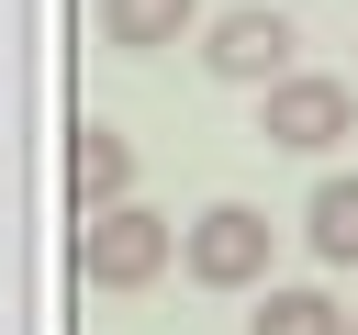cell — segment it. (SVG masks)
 Masks as SVG:
<instances>
[{
  "label": "cell",
  "mask_w": 358,
  "mask_h": 335,
  "mask_svg": "<svg viewBox=\"0 0 358 335\" xmlns=\"http://www.w3.org/2000/svg\"><path fill=\"white\" fill-rule=\"evenodd\" d=\"M67 201L78 212H101V201H134V145L90 112V123H67Z\"/></svg>",
  "instance_id": "obj_5"
},
{
  "label": "cell",
  "mask_w": 358,
  "mask_h": 335,
  "mask_svg": "<svg viewBox=\"0 0 358 335\" xmlns=\"http://www.w3.org/2000/svg\"><path fill=\"white\" fill-rule=\"evenodd\" d=\"M246 335H347V302H324V290H257Z\"/></svg>",
  "instance_id": "obj_8"
},
{
  "label": "cell",
  "mask_w": 358,
  "mask_h": 335,
  "mask_svg": "<svg viewBox=\"0 0 358 335\" xmlns=\"http://www.w3.org/2000/svg\"><path fill=\"white\" fill-rule=\"evenodd\" d=\"M291 11L280 0H246V11H224L213 34H201V67L213 78H235V89H268V78H291Z\"/></svg>",
  "instance_id": "obj_4"
},
{
  "label": "cell",
  "mask_w": 358,
  "mask_h": 335,
  "mask_svg": "<svg viewBox=\"0 0 358 335\" xmlns=\"http://www.w3.org/2000/svg\"><path fill=\"white\" fill-rule=\"evenodd\" d=\"M302 234H313V257H324V268H358V179H324V190H313V212H302Z\"/></svg>",
  "instance_id": "obj_7"
},
{
  "label": "cell",
  "mask_w": 358,
  "mask_h": 335,
  "mask_svg": "<svg viewBox=\"0 0 358 335\" xmlns=\"http://www.w3.org/2000/svg\"><path fill=\"white\" fill-rule=\"evenodd\" d=\"M347 335H358V313H347Z\"/></svg>",
  "instance_id": "obj_9"
},
{
  "label": "cell",
  "mask_w": 358,
  "mask_h": 335,
  "mask_svg": "<svg viewBox=\"0 0 358 335\" xmlns=\"http://www.w3.org/2000/svg\"><path fill=\"white\" fill-rule=\"evenodd\" d=\"M257 134H268V145H291V156H324V145H347V134H358V89H347V78L291 67V78H268V89H257Z\"/></svg>",
  "instance_id": "obj_3"
},
{
  "label": "cell",
  "mask_w": 358,
  "mask_h": 335,
  "mask_svg": "<svg viewBox=\"0 0 358 335\" xmlns=\"http://www.w3.org/2000/svg\"><path fill=\"white\" fill-rule=\"evenodd\" d=\"M268 257H280V223L257 201H213V212L179 223V268L201 290H268Z\"/></svg>",
  "instance_id": "obj_2"
},
{
  "label": "cell",
  "mask_w": 358,
  "mask_h": 335,
  "mask_svg": "<svg viewBox=\"0 0 358 335\" xmlns=\"http://www.w3.org/2000/svg\"><path fill=\"white\" fill-rule=\"evenodd\" d=\"M168 257H179V223H168V212H145V201L78 212V279H90V290H157Z\"/></svg>",
  "instance_id": "obj_1"
},
{
  "label": "cell",
  "mask_w": 358,
  "mask_h": 335,
  "mask_svg": "<svg viewBox=\"0 0 358 335\" xmlns=\"http://www.w3.org/2000/svg\"><path fill=\"white\" fill-rule=\"evenodd\" d=\"M190 22H201V0H101V45H123V56L179 45Z\"/></svg>",
  "instance_id": "obj_6"
}]
</instances>
